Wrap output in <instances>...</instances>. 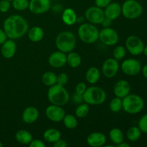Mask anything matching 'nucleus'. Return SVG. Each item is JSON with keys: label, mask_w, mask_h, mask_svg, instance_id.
<instances>
[{"label": "nucleus", "mask_w": 147, "mask_h": 147, "mask_svg": "<svg viewBox=\"0 0 147 147\" xmlns=\"http://www.w3.org/2000/svg\"><path fill=\"white\" fill-rule=\"evenodd\" d=\"M3 30L9 39L15 40L27 34L29 24L23 17L18 14H13L4 20Z\"/></svg>", "instance_id": "f257e3e1"}, {"label": "nucleus", "mask_w": 147, "mask_h": 147, "mask_svg": "<svg viewBox=\"0 0 147 147\" xmlns=\"http://www.w3.org/2000/svg\"><path fill=\"white\" fill-rule=\"evenodd\" d=\"M70 98V94L65 86L56 83L54 86L49 87L47 99L51 104L63 106L68 103Z\"/></svg>", "instance_id": "f03ea898"}, {"label": "nucleus", "mask_w": 147, "mask_h": 147, "mask_svg": "<svg viewBox=\"0 0 147 147\" xmlns=\"http://www.w3.org/2000/svg\"><path fill=\"white\" fill-rule=\"evenodd\" d=\"M55 45L58 50L65 53L73 51L76 46V35L70 31H63L57 34Z\"/></svg>", "instance_id": "7ed1b4c3"}, {"label": "nucleus", "mask_w": 147, "mask_h": 147, "mask_svg": "<svg viewBox=\"0 0 147 147\" xmlns=\"http://www.w3.org/2000/svg\"><path fill=\"white\" fill-rule=\"evenodd\" d=\"M123 108L126 113L129 114H137L143 110L144 107V101L139 95L131 94L122 98Z\"/></svg>", "instance_id": "20e7f679"}, {"label": "nucleus", "mask_w": 147, "mask_h": 147, "mask_svg": "<svg viewBox=\"0 0 147 147\" xmlns=\"http://www.w3.org/2000/svg\"><path fill=\"white\" fill-rule=\"evenodd\" d=\"M83 96L84 102L92 106H98L106 100V91L98 86H93L87 88Z\"/></svg>", "instance_id": "39448f33"}, {"label": "nucleus", "mask_w": 147, "mask_h": 147, "mask_svg": "<svg viewBox=\"0 0 147 147\" xmlns=\"http://www.w3.org/2000/svg\"><path fill=\"white\" fill-rule=\"evenodd\" d=\"M78 34L82 42L86 44H93L98 40L99 30L95 24L90 22L83 23L78 30Z\"/></svg>", "instance_id": "423d86ee"}, {"label": "nucleus", "mask_w": 147, "mask_h": 147, "mask_svg": "<svg viewBox=\"0 0 147 147\" xmlns=\"http://www.w3.org/2000/svg\"><path fill=\"white\" fill-rule=\"evenodd\" d=\"M143 13V7L137 0H126L121 5V14L129 20H134Z\"/></svg>", "instance_id": "0eeeda50"}, {"label": "nucleus", "mask_w": 147, "mask_h": 147, "mask_svg": "<svg viewBox=\"0 0 147 147\" xmlns=\"http://www.w3.org/2000/svg\"><path fill=\"white\" fill-rule=\"evenodd\" d=\"M98 40L107 46H113L119 41V35L117 32L111 27H103L99 31Z\"/></svg>", "instance_id": "6e6552de"}, {"label": "nucleus", "mask_w": 147, "mask_h": 147, "mask_svg": "<svg viewBox=\"0 0 147 147\" xmlns=\"http://www.w3.org/2000/svg\"><path fill=\"white\" fill-rule=\"evenodd\" d=\"M126 49L133 55H139L143 53L144 44L141 38L136 35H131L126 40Z\"/></svg>", "instance_id": "1a4fd4ad"}, {"label": "nucleus", "mask_w": 147, "mask_h": 147, "mask_svg": "<svg viewBox=\"0 0 147 147\" xmlns=\"http://www.w3.org/2000/svg\"><path fill=\"white\" fill-rule=\"evenodd\" d=\"M85 18L91 24H100L105 18L104 11L97 6L90 7L85 11Z\"/></svg>", "instance_id": "9d476101"}, {"label": "nucleus", "mask_w": 147, "mask_h": 147, "mask_svg": "<svg viewBox=\"0 0 147 147\" xmlns=\"http://www.w3.org/2000/svg\"><path fill=\"white\" fill-rule=\"evenodd\" d=\"M142 67L140 62L134 58L126 59L123 60L121 65V68L123 73L129 76H135L139 74Z\"/></svg>", "instance_id": "9b49d317"}, {"label": "nucleus", "mask_w": 147, "mask_h": 147, "mask_svg": "<svg viewBox=\"0 0 147 147\" xmlns=\"http://www.w3.org/2000/svg\"><path fill=\"white\" fill-rule=\"evenodd\" d=\"M119 63L118 60L113 58H108L102 65V73L107 78L115 77L119 70Z\"/></svg>", "instance_id": "f8f14e48"}, {"label": "nucleus", "mask_w": 147, "mask_h": 147, "mask_svg": "<svg viewBox=\"0 0 147 147\" xmlns=\"http://www.w3.org/2000/svg\"><path fill=\"white\" fill-rule=\"evenodd\" d=\"M50 7V0H30L28 9L32 14H42L48 11Z\"/></svg>", "instance_id": "ddd939ff"}, {"label": "nucleus", "mask_w": 147, "mask_h": 147, "mask_svg": "<svg viewBox=\"0 0 147 147\" xmlns=\"http://www.w3.org/2000/svg\"><path fill=\"white\" fill-rule=\"evenodd\" d=\"M45 115L47 119L53 122L63 121L65 111L62 106L51 104L45 109Z\"/></svg>", "instance_id": "4468645a"}, {"label": "nucleus", "mask_w": 147, "mask_h": 147, "mask_svg": "<svg viewBox=\"0 0 147 147\" xmlns=\"http://www.w3.org/2000/svg\"><path fill=\"white\" fill-rule=\"evenodd\" d=\"M48 63L54 68H61L67 64V55L60 50L54 52L49 57Z\"/></svg>", "instance_id": "2eb2a0df"}, {"label": "nucleus", "mask_w": 147, "mask_h": 147, "mask_svg": "<svg viewBox=\"0 0 147 147\" xmlns=\"http://www.w3.org/2000/svg\"><path fill=\"white\" fill-rule=\"evenodd\" d=\"M103 11L106 18L113 21L119 18L121 14V5L116 1H111L107 7H105Z\"/></svg>", "instance_id": "dca6fc26"}, {"label": "nucleus", "mask_w": 147, "mask_h": 147, "mask_svg": "<svg viewBox=\"0 0 147 147\" xmlns=\"http://www.w3.org/2000/svg\"><path fill=\"white\" fill-rule=\"evenodd\" d=\"M106 136L102 132H92L88 136L87 144L91 147H101L106 143Z\"/></svg>", "instance_id": "f3484780"}, {"label": "nucleus", "mask_w": 147, "mask_h": 147, "mask_svg": "<svg viewBox=\"0 0 147 147\" xmlns=\"http://www.w3.org/2000/svg\"><path fill=\"white\" fill-rule=\"evenodd\" d=\"M131 86L126 80H119L113 86V93L116 97L123 98L130 93Z\"/></svg>", "instance_id": "a211bd4d"}, {"label": "nucleus", "mask_w": 147, "mask_h": 147, "mask_svg": "<svg viewBox=\"0 0 147 147\" xmlns=\"http://www.w3.org/2000/svg\"><path fill=\"white\" fill-rule=\"evenodd\" d=\"M17 52V45L14 40L7 39L2 45H1V53L4 58H12Z\"/></svg>", "instance_id": "6ab92c4d"}, {"label": "nucleus", "mask_w": 147, "mask_h": 147, "mask_svg": "<svg viewBox=\"0 0 147 147\" xmlns=\"http://www.w3.org/2000/svg\"><path fill=\"white\" fill-rule=\"evenodd\" d=\"M40 113L39 110L34 106H28L25 108L22 114V119L25 123L31 124L38 119Z\"/></svg>", "instance_id": "aec40b11"}, {"label": "nucleus", "mask_w": 147, "mask_h": 147, "mask_svg": "<svg viewBox=\"0 0 147 147\" xmlns=\"http://www.w3.org/2000/svg\"><path fill=\"white\" fill-rule=\"evenodd\" d=\"M77 14L72 8H66L62 14V20L65 24L69 26L73 25L77 22Z\"/></svg>", "instance_id": "412c9836"}, {"label": "nucleus", "mask_w": 147, "mask_h": 147, "mask_svg": "<svg viewBox=\"0 0 147 147\" xmlns=\"http://www.w3.org/2000/svg\"><path fill=\"white\" fill-rule=\"evenodd\" d=\"M28 38L32 42H38L43 39L45 36L44 30L38 26H34L27 32Z\"/></svg>", "instance_id": "4be33fe9"}, {"label": "nucleus", "mask_w": 147, "mask_h": 147, "mask_svg": "<svg viewBox=\"0 0 147 147\" xmlns=\"http://www.w3.org/2000/svg\"><path fill=\"white\" fill-rule=\"evenodd\" d=\"M43 138L45 142L47 143L54 144L59 139H61V132L57 129L55 128H50L47 129L43 134Z\"/></svg>", "instance_id": "5701e85b"}, {"label": "nucleus", "mask_w": 147, "mask_h": 147, "mask_svg": "<svg viewBox=\"0 0 147 147\" xmlns=\"http://www.w3.org/2000/svg\"><path fill=\"white\" fill-rule=\"evenodd\" d=\"M15 139L18 143L23 145H29L33 139L32 135L30 131L24 129L19 130L15 134Z\"/></svg>", "instance_id": "b1692460"}, {"label": "nucleus", "mask_w": 147, "mask_h": 147, "mask_svg": "<svg viewBox=\"0 0 147 147\" xmlns=\"http://www.w3.org/2000/svg\"><path fill=\"white\" fill-rule=\"evenodd\" d=\"M100 77V73L96 67H90L86 73V81L90 84H96L98 82Z\"/></svg>", "instance_id": "393cba45"}, {"label": "nucleus", "mask_w": 147, "mask_h": 147, "mask_svg": "<svg viewBox=\"0 0 147 147\" xmlns=\"http://www.w3.org/2000/svg\"><path fill=\"white\" fill-rule=\"evenodd\" d=\"M82 62L80 55L76 52H70L67 55V63L72 68H77L80 65Z\"/></svg>", "instance_id": "a878e982"}, {"label": "nucleus", "mask_w": 147, "mask_h": 147, "mask_svg": "<svg viewBox=\"0 0 147 147\" xmlns=\"http://www.w3.org/2000/svg\"><path fill=\"white\" fill-rule=\"evenodd\" d=\"M109 138L114 144L118 145L121 142H123L124 135H123V131L120 129L113 128L109 132Z\"/></svg>", "instance_id": "bb28decb"}, {"label": "nucleus", "mask_w": 147, "mask_h": 147, "mask_svg": "<svg viewBox=\"0 0 147 147\" xmlns=\"http://www.w3.org/2000/svg\"><path fill=\"white\" fill-rule=\"evenodd\" d=\"M42 82L46 86H54L57 83V75L51 71L45 72L42 76Z\"/></svg>", "instance_id": "cd10ccee"}, {"label": "nucleus", "mask_w": 147, "mask_h": 147, "mask_svg": "<svg viewBox=\"0 0 147 147\" xmlns=\"http://www.w3.org/2000/svg\"><path fill=\"white\" fill-rule=\"evenodd\" d=\"M142 136V131L138 126H131L126 132V137L131 142H136Z\"/></svg>", "instance_id": "c85d7f7f"}, {"label": "nucleus", "mask_w": 147, "mask_h": 147, "mask_svg": "<svg viewBox=\"0 0 147 147\" xmlns=\"http://www.w3.org/2000/svg\"><path fill=\"white\" fill-rule=\"evenodd\" d=\"M90 111V107H89V104L85 103H82L80 104H78V107L76 109V116L79 119H83L86 116H88Z\"/></svg>", "instance_id": "c756f323"}, {"label": "nucleus", "mask_w": 147, "mask_h": 147, "mask_svg": "<svg viewBox=\"0 0 147 147\" xmlns=\"http://www.w3.org/2000/svg\"><path fill=\"white\" fill-rule=\"evenodd\" d=\"M63 121L64 126L68 129H74L78 126L77 118L72 114H65Z\"/></svg>", "instance_id": "7c9ffc66"}, {"label": "nucleus", "mask_w": 147, "mask_h": 147, "mask_svg": "<svg viewBox=\"0 0 147 147\" xmlns=\"http://www.w3.org/2000/svg\"><path fill=\"white\" fill-rule=\"evenodd\" d=\"M109 107L111 111L113 113H118L121 111L123 108V103H122V98L119 97H115L112 99L109 103Z\"/></svg>", "instance_id": "2f4dec72"}, {"label": "nucleus", "mask_w": 147, "mask_h": 147, "mask_svg": "<svg viewBox=\"0 0 147 147\" xmlns=\"http://www.w3.org/2000/svg\"><path fill=\"white\" fill-rule=\"evenodd\" d=\"M11 6L17 11H24L29 7V0H12Z\"/></svg>", "instance_id": "473e14b6"}, {"label": "nucleus", "mask_w": 147, "mask_h": 147, "mask_svg": "<svg viewBox=\"0 0 147 147\" xmlns=\"http://www.w3.org/2000/svg\"><path fill=\"white\" fill-rule=\"evenodd\" d=\"M126 49L125 48V47L122 45L116 46L113 52V58L116 59L118 61L123 60L125 57V56H126Z\"/></svg>", "instance_id": "72a5a7b5"}, {"label": "nucleus", "mask_w": 147, "mask_h": 147, "mask_svg": "<svg viewBox=\"0 0 147 147\" xmlns=\"http://www.w3.org/2000/svg\"><path fill=\"white\" fill-rule=\"evenodd\" d=\"M138 127L140 129L142 132L147 134V113L144 115L139 121Z\"/></svg>", "instance_id": "f704fd0d"}, {"label": "nucleus", "mask_w": 147, "mask_h": 147, "mask_svg": "<svg viewBox=\"0 0 147 147\" xmlns=\"http://www.w3.org/2000/svg\"><path fill=\"white\" fill-rule=\"evenodd\" d=\"M68 82V76L65 73H61L57 76V84L65 86Z\"/></svg>", "instance_id": "c9c22d12"}, {"label": "nucleus", "mask_w": 147, "mask_h": 147, "mask_svg": "<svg viewBox=\"0 0 147 147\" xmlns=\"http://www.w3.org/2000/svg\"><path fill=\"white\" fill-rule=\"evenodd\" d=\"M11 6V3L8 0H1L0 1V11L2 13H6L9 10Z\"/></svg>", "instance_id": "e433bc0d"}, {"label": "nucleus", "mask_w": 147, "mask_h": 147, "mask_svg": "<svg viewBox=\"0 0 147 147\" xmlns=\"http://www.w3.org/2000/svg\"><path fill=\"white\" fill-rule=\"evenodd\" d=\"M86 89H87V86L85 84V83H83V82H80V83H78L76 85V88H75V93L83 95V93H85Z\"/></svg>", "instance_id": "4c0bfd02"}, {"label": "nucleus", "mask_w": 147, "mask_h": 147, "mask_svg": "<svg viewBox=\"0 0 147 147\" xmlns=\"http://www.w3.org/2000/svg\"><path fill=\"white\" fill-rule=\"evenodd\" d=\"M29 146L30 147H45L46 145L45 142L40 139H32L29 144Z\"/></svg>", "instance_id": "58836bf2"}, {"label": "nucleus", "mask_w": 147, "mask_h": 147, "mask_svg": "<svg viewBox=\"0 0 147 147\" xmlns=\"http://www.w3.org/2000/svg\"><path fill=\"white\" fill-rule=\"evenodd\" d=\"M112 1V0H95V4L101 9H104Z\"/></svg>", "instance_id": "ea45409f"}, {"label": "nucleus", "mask_w": 147, "mask_h": 147, "mask_svg": "<svg viewBox=\"0 0 147 147\" xmlns=\"http://www.w3.org/2000/svg\"><path fill=\"white\" fill-rule=\"evenodd\" d=\"M72 100L76 104H80V103H83L84 100H83V96L81 94H78V93H75L72 96Z\"/></svg>", "instance_id": "a19ab883"}, {"label": "nucleus", "mask_w": 147, "mask_h": 147, "mask_svg": "<svg viewBox=\"0 0 147 147\" xmlns=\"http://www.w3.org/2000/svg\"><path fill=\"white\" fill-rule=\"evenodd\" d=\"M53 146H54V147H67V143L64 139H60L58 141H57V142L53 144Z\"/></svg>", "instance_id": "79ce46f5"}, {"label": "nucleus", "mask_w": 147, "mask_h": 147, "mask_svg": "<svg viewBox=\"0 0 147 147\" xmlns=\"http://www.w3.org/2000/svg\"><path fill=\"white\" fill-rule=\"evenodd\" d=\"M7 36L4 30L0 29V45H2L7 40Z\"/></svg>", "instance_id": "37998d69"}, {"label": "nucleus", "mask_w": 147, "mask_h": 147, "mask_svg": "<svg viewBox=\"0 0 147 147\" xmlns=\"http://www.w3.org/2000/svg\"><path fill=\"white\" fill-rule=\"evenodd\" d=\"M111 20L105 17L104 20H103V21L102 22V23L100 24H102L103 27H109L111 26Z\"/></svg>", "instance_id": "c03bdc74"}, {"label": "nucleus", "mask_w": 147, "mask_h": 147, "mask_svg": "<svg viewBox=\"0 0 147 147\" xmlns=\"http://www.w3.org/2000/svg\"><path fill=\"white\" fill-rule=\"evenodd\" d=\"M142 70L144 77L147 80V64L145 65L143 67H142Z\"/></svg>", "instance_id": "a18cd8bd"}, {"label": "nucleus", "mask_w": 147, "mask_h": 147, "mask_svg": "<svg viewBox=\"0 0 147 147\" xmlns=\"http://www.w3.org/2000/svg\"><path fill=\"white\" fill-rule=\"evenodd\" d=\"M118 147H130V144H129L128 143L124 142H121L120 144H119L118 145H116Z\"/></svg>", "instance_id": "49530a36"}, {"label": "nucleus", "mask_w": 147, "mask_h": 147, "mask_svg": "<svg viewBox=\"0 0 147 147\" xmlns=\"http://www.w3.org/2000/svg\"><path fill=\"white\" fill-rule=\"evenodd\" d=\"M143 53L144 54V55H146L147 57V45L144 46V50H143Z\"/></svg>", "instance_id": "de8ad7c7"}, {"label": "nucleus", "mask_w": 147, "mask_h": 147, "mask_svg": "<svg viewBox=\"0 0 147 147\" xmlns=\"http://www.w3.org/2000/svg\"><path fill=\"white\" fill-rule=\"evenodd\" d=\"M3 146V144H2V143H1V142H0V147H2Z\"/></svg>", "instance_id": "09e8293b"}, {"label": "nucleus", "mask_w": 147, "mask_h": 147, "mask_svg": "<svg viewBox=\"0 0 147 147\" xmlns=\"http://www.w3.org/2000/svg\"><path fill=\"white\" fill-rule=\"evenodd\" d=\"M8 1H12V0H8Z\"/></svg>", "instance_id": "8fccbe9b"}]
</instances>
